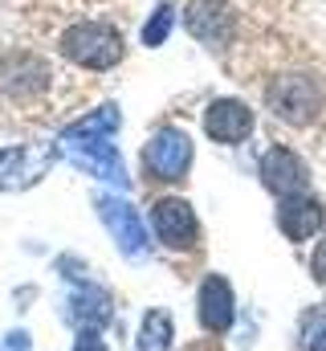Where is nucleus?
<instances>
[{"label": "nucleus", "mask_w": 326, "mask_h": 351, "mask_svg": "<svg viewBox=\"0 0 326 351\" xmlns=\"http://www.w3.org/2000/svg\"><path fill=\"white\" fill-rule=\"evenodd\" d=\"M62 53L82 70H110L123 62V37L102 21H78L62 33Z\"/></svg>", "instance_id": "obj_1"}, {"label": "nucleus", "mask_w": 326, "mask_h": 351, "mask_svg": "<svg viewBox=\"0 0 326 351\" xmlns=\"http://www.w3.org/2000/svg\"><path fill=\"white\" fill-rule=\"evenodd\" d=\"M265 102L281 123L302 127V123H314L323 114L326 94L318 86V78H310V74H281L265 86Z\"/></svg>", "instance_id": "obj_2"}, {"label": "nucleus", "mask_w": 326, "mask_h": 351, "mask_svg": "<svg viewBox=\"0 0 326 351\" xmlns=\"http://www.w3.org/2000/svg\"><path fill=\"white\" fill-rule=\"evenodd\" d=\"M184 25L196 41H204L212 49H225L237 33V12L225 0H192L188 12H184Z\"/></svg>", "instance_id": "obj_3"}, {"label": "nucleus", "mask_w": 326, "mask_h": 351, "mask_svg": "<svg viewBox=\"0 0 326 351\" xmlns=\"http://www.w3.org/2000/svg\"><path fill=\"white\" fill-rule=\"evenodd\" d=\"M151 225H155V237H160L167 250H192L196 245V237H200V225H196V213H192V204L188 200H179V196H163L155 200V208H151Z\"/></svg>", "instance_id": "obj_4"}, {"label": "nucleus", "mask_w": 326, "mask_h": 351, "mask_svg": "<svg viewBox=\"0 0 326 351\" xmlns=\"http://www.w3.org/2000/svg\"><path fill=\"white\" fill-rule=\"evenodd\" d=\"M143 164L155 180H184L192 168V143L184 131H160L147 152H143Z\"/></svg>", "instance_id": "obj_5"}, {"label": "nucleus", "mask_w": 326, "mask_h": 351, "mask_svg": "<svg viewBox=\"0 0 326 351\" xmlns=\"http://www.w3.org/2000/svg\"><path fill=\"white\" fill-rule=\"evenodd\" d=\"M261 184L273 192V196H302L306 192V184H310V176H306V164L290 152V147H281V143H273L269 152H265V160H261Z\"/></svg>", "instance_id": "obj_6"}, {"label": "nucleus", "mask_w": 326, "mask_h": 351, "mask_svg": "<svg viewBox=\"0 0 326 351\" xmlns=\"http://www.w3.org/2000/svg\"><path fill=\"white\" fill-rule=\"evenodd\" d=\"M204 135L212 143H241L253 135V110L237 98H216L204 110Z\"/></svg>", "instance_id": "obj_7"}, {"label": "nucleus", "mask_w": 326, "mask_h": 351, "mask_svg": "<svg viewBox=\"0 0 326 351\" xmlns=\"http://www.w3.org/2000/svg\"><path fill=\"white\" fill-rule=\"evenodd\" d=\"M326 221V208L310 196H286L281 208H277V229L290 237V241H306L323 229Z\"/></svg>", "instance_id": "obj_8"}, {"label": "nucleus", "mask_w": 326, "mask_h": 351, "mask_svg": "<svg viewBox=\"0 0 326 351\" xmlns=\"http://www.w3.org/2000/svg\"><path fill=\"white\" fill-rule=\"evenodd\" d=\"M53 152H37V147H8L0 152V188H25L37 176L49 172Z\"/></svg>", "instance_id": "obj_9"}, {"label": "nucleus", "mask_w": 326, "mask_h": 351, "mask_svg": "<svg viewBox=\"0 0 326 351\" xmlns=\"http://www.w3.org/2000/svg\"><path fill=\"white\" fill-rule=\"evenodd\" d=\"M233 315H237V306H233L229 282L216 278V274H208L204 286H200V323L208 331H229L233 327Z\"/></svg>", "instance_id": "obj_10"}, {"label": "nucleus", "mask_w": 326, "mask_h": 351, "mask_svg": "<svg viewBox=\"0 0 326 351\" xmlns=\"http://www.w3.org/2000/svg\"><path fill=\"white\" fill-rule=\"evenodd\" d=\"M98 213H102V221L114 229V237H118V245H123V254H143V245H147V237H143V221H139V213L131 208V204H123V200H102L98 204Z\"/></svg>", "instance_id": "obj_11"}, {"label": "nucleus", "mask_w": 326, "mask_h": 351, "mask_svg": "<svg viewBox=\"0 0 326 351\" xmlns=\"http://www.w3.org/2000/svg\"><path fill=\"white\" fill-rule=\"evenodd\" d=\"M171 348V319L163 311H147L139 327V351H167Z\"/></svg>", "instance_id": "obj_12"}, {"label": "nucleus", "mask_w": 326, "mask_h": 351, "mask_svg": "<svg viewBox=\"0 0 326 351\" xmlns=\"http://www.w3.org/2000/svg\"><path fill=\"white\" fill-rule=\"evenodd\" d=\"M118 127V110L114 106H102V110H94L90 119H82L70 127V143H90V139H98V135H106V131H114Z\"/></svg>", "instance_id": "obj_13"}, {"label": "nucleus", "mask_w": 326, "mask_h": 351, "mask_svg": "<svg viewBox=\"0 0 326 351\" xmlns=\"http://www.w3.org/2000/svg\"><path fill=\"white\" fill-rule=\"evenodd\" d=\"M74 319L82 323H106L110 319V298L98 290V286H86L74 294Z\"/></svg>", "instance_id": "obj_14"}, {"label": "nucleus", "mask_w": 326, "mask_h": 351, "mask_svg": "<svg viewBox=\"0 0 326 351\" xmlns=\"http://www.w3.org/2000/svg\"><path fill=\"white\" fill-rule=\"evenodd\" d=\"M171 33V8L160 4L155 8V16H151V25L143 29V45H163V37Z\"/></svg>", "instance_id": "obj_15"}, {"label": "nucleus", "mask_w": 326, "mask_h": 351, "mask_svg": "<svg viewBox=\"0 0 326 351\" xmlns=\"http://www.w3.org/2000/svg\"><path fill=\"white\" fill-rule=\"evenodd\" d=\"M74 351H106V343H102V335L90 327V331H82L78 343H74Z\"/></svg>", "instance_id": "obj_16"}, {"label": "nucleus", "mask_w": 326, "mask_h": 351, "mask_svg": "<svg viewBox=\"0 0 326 351\" xmlns=\"http://www.w3.org/2000/svg\"><path fill=\"white\" fill-rule=\"evenodd\" d=\"M310 269H314V278H318V282L326 286V241L318 245V250H314V262H310Z\"/></svg>", "instance_id": "obj_17"}, {"label": "nucleus", "mask_w": 326, "mask_h": 351, "mask_svg": "<svg viewBox=\"0 0 326 351\" xmlns=\"http://www.w3.org/2000/svg\"><path fill=\"white\" fill-rule=\"evenodd\" d=\"M310 351H326V331H323V335H314V339H310Z\"/></svg>", "instance_id": "obj_18"}]
</instances>
